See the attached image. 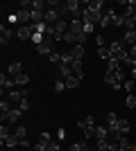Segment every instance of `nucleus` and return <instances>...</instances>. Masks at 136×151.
I'll list each match as a JSON object with an SVG mask.
<instances>
[{
    "mask_svg": "<svg viewBox=\"0 0 136 151\" xmlns=\"http://www.w3.org/2000/svg\"><path fill=\"white\" fill-rule=\"evenodd\" d=\"M77 129H79L82 133H84V138H86V140H89V138H93V135H95V129H97L95 117H93V115H86V117L77 120Z\"/></svg>",
    "mask_w": 136,
    "mask_h": 151,
    "instance_id": "f257e3e1",
    "label": "nucleus"
},
{
    "mask_svg": "<svg viewBox=\"0 0 136 151\" xmlns=\"http://www.w3.org/2000/svg\"><path fill=\"white\" fill-rule=\"evenodd\" d=\"M109 50H111V59H116V61H120V63L129 59V50L125 47V43H123V41H113Z\"/></svg>",
    "mask_w": 136,
    "mask_h": 151,
    "instance_id": "f03ea898",
    "label": "nucleus"
},
{
    "mask_svg": "<svg viewBox=\"0 0 136 151\" xmlns=\"http://www.w3.org/2000/svg\"><path fill=\"white\" fill-rule=\"evenodd\" d=\"M71 32L75 34V38H77L79 45L86 43V32H84V23H82V18H73L71 20Z\"/></svg>",
    "mask_w": 136,
    "mask_h": 151,
    "instance_id": "7ed1b4c3",
    "label": "nucleus"
},
{
    "mask_svg": "<svg viewBox=\"0 0 136 151\" xmlns=\"http://www.w3.org/2000/svg\"><path fill=\"white\" fill-rule=\"evenodd\" d=\"M36 52H39L41 57H50L52 52H55V38L52 36H45L39 45H36Z\"/></svg>",
    "mask_w": 136,
    "mask_h": 151,
    "instance_id": "20e7f679",
    "label": "nucleus"
},
{
    "mask_svg": "<svg viewBox=\"0 0 136 151\" xmlns=\"http://www.w3.org/2000/svg\"><path fill=\"white\" fill-rule=\"evenodd\" d=\"M20 115H23V111H20V108L16 106V108H12L9 113H2V117H0V120H2V124H5V122H12V124H18V122H20Z\"/></svg>",
    "mask_w": 136,
    "mask_h": 151,
    "instance_id": "39448f33",
    "label": "nucleus"
},
{
    "mask_svg": "<svg viewBox=\"0 0 136 151\" xmlns=\"http://www.w3.org/2000/svg\"><path fill=\"white\" fill-rule=\"evenodd\" d=\"M66 12L73 14V18H82V12H84V7L79 5L77 0H68V2H66Z\"/></svg>",
    "mask_w": 136,
    "mask_h": 151,
    "instance_id": "423d86ee",
    "label": "nucleus"
},
{
    "mask_svg": "<svg viewBox=\"0 0 136 151\" xmlns=\"http://www.w3.org/2000/svg\"><path fill=\"white\" fill-rule=\"evenodd\" d=\"M12 36H14V29H12V27L0 25V43H2V45H7L9 41H12Z\"/></svg>",
    "mask_w": 136,
    "mask_h": 151,
    "instance_id": "0eeeda50",
    "label": "nucleus"
},
{
    "mask_svg": "<svg viewBox=\"0 0 136 151\" xmlns=\"http://www.w3.org/2000/svg\"><path fill=\"white\" fill-rule=\"evenodd\" d=\"M32 34H34V32H32V27H30V25H20L18 29H16V36H18L20 41H30Z\"/></svg>",
    "mask_w": 136,
    "mask_h": 151,
    "instance_id": "6e6552de",
    "label": "nucleus"
},
{
    "mask_svg": "<svg viewBox=\"0 0 136 151\" xmlns=\"http://www.w3.org/2000/svg\"><path fill=\"white\" fill-rule=\"evenodd\" d=\"M5 99H9L12 104H16V106H18V104H20L23 99H25V97H23L20 88H14V90H9V93H7V97H5Z\"/></svg>",
    "mask_w": 136,
    "mask_h": 151,
    "instance_id": "1a4fd4ad",
    "label": "nucleus"
},
{
    "mask_svg": "<svg viewBox=\"0 0 136 151\" xmlns=\"http://www.w3.org/2000/svg\"><path fill=\"white\" fill-rule=\"evenodd\" d=\"M113 16H116V12L113 9H104V14H102V20H100V27H111V20H113Z\"/></svg>",
    "mask_w": 136,
    "mask_h": 151,
    "instance_id": "9d476101",
    "label": "nucleus"
},
{
    "mask_svg": "<svg viewBox=\"0 0 136 151\" xmlns=\"http://www.w3.org/2000/svg\"><path fill=\"white\" fill-rule=\"evenodd\" d=\"M86 7H89L91 12L104 14V2H102V0H89V2H86Z\"/></svg>",
    "mask_w": 136,
    "mask_h": 151,
    "instance_id": "9b49d317",
    "label": "nucleus"
},
{
    "mask_svg": "<svg viewBox=\"0 0 136 151\" xmlns=\"http://www.w3.org/2000/svg\"><path fill=\"white\" fill-rule=\"evenodd\" d=\"M7 72H9V77H18V75H23V63L20 61H14L9 68H7Z\"/></svg>",
    "mask_w": 136,
    "mask_h": 151,
    "instance_id": "f8f14e48",
    "label": "nucleus"
},
{
    "mask_svg": "<svg viewBox=\"0 0 136 151\" xmlns=\"http://www.w3.org/2000/svg\"><path fill=\"white\" fill-rule=\"evenodd\" d=\"M71 54H73V59H75V61H82V57H84V45H73L71 47Z\"/></svg>",
    "mask_w": 136,
    "mask_h": 151,
    "instance_id": "ddd939ff",
    "label": "nucleus"
},
{
    "mask_svg": "<svg viewBox=\"0 0 136 151\" xmlns=\"http://www.w3.org/2000/svg\"><path fill=\"white\" fill-rule=\"evenodd\" d=\"M14 79V83H16V88H25L27 83H30V77L23 72V75H18V77H12Z\"/></svg>",
    "mask_w": 136,
    "mask_h": 151,
    "instance_id": "4468645a",
    "label": "nucleus"
},
{
    "mask_svg": "<svg viewBox=\"0 0 136 151\" xmlns=\"http://www.w3.org/2000/svg\"><path fill=\"white\" fill-rule=\"evenodd\" d=\"M125 45L129 43V45H136V29H129V32H125V36L120 38Z\"/></svg>",
    "mask_w": 136,
    "mask_h": 151,
    "instance_id": "2eb2a0df",
    "label": "nucleus"
},
{
    "mask_svg": "<svg viewBox=\"0 0 136 151\" xmlns=\"http://www.w3.org/2000/svg\"><path fill=\"white\" fill-rule=\"evenodd\" d=\"M71 65H73V75L77 77V79H82V77H84V65H82V61H73Z\"/></svg>",
    "mask_w": 136,
    "mask_h": 151,
    "instance_id": "dca6fc26",
    "label": "nucleus"
},
{
    "mask_svg": "<svg viewBox=\"0 0 136 151\" xmlns=\"http://www.w3.org/2000/svg\"><path fill=\"white\" fill-rule=\"evenodd\" d=\"M118 120H120V117H118L116 113H109V115H107V124H104V126H107L109 131H113V129H116V124H118Z\"/></svg>",
    "mask_w": 136,
    "mask_h": 151,
    "instance_id": "f3484780",
    "label": "nucleus"
},
{
    "mask_svg": "<svg viewBox=\"0 0 136 151\" xmlns=\"http://www.w3.org/2000/svg\"><path fill=\"white\" fill-rule=\"evenodd\" d=\"M59 75H61V79H68V77H73V65H66V63H61V65H59Z\"/></svg>",
    "mask_w": 136,
    "mask_h": 151,
    "instance_id": "a211bd4d",
    "label": "nucleus"
},
{
    "mask_svg": "<svg viewBox=\"0 0 136 151\" xmlns=\"http://www.w3.org/2000/svg\"><path fill=\"white\" fill-rule=\"evenodd\" d=\"M18 145H20V140L16 138L14 133H12V135H9V138L5 140V142H2V147H9V149H16V147H18Z\"/></svg>",
    "mask_w": 136,
    "mask_h": 151,
    "instance_id": "6ab92c4d",
    "label": "nucleus"
},
{
    "mask_svg": "<svg viewBox=\"0 0 136 151\" xmlns=\"http://www.w3.org/2000/svg\"><path fill=\"white\" fill-rule=\"evenodd\" d=\"M109 138V129L107 126H97L95 129V140H107Z\"/></svg>",
    "mask_w": 136,
    "mask_h": 151,
    "instance_id": "aec40b11",
    "label": "nucleus"
},
{
    "mask_svg": "<svg viewBox=\"0 0 136 151\" xmlns=\"http://www.w3.org/2000/svg\"><path fill=\"white\" fill-rule=\"evenodd\" d=\"M64 81H66V88H68V90H73V88H77V86H79V79L75 75L68 77V79H64Z\"/></svg>",
    "mask_w": 136,
    "mask_h": 151,
    "instance_id": "412c9836",
    "label": "nucleus"
},
{
    "mask_svg": "<svg viewBox=\"0 0 136 151\" xmlns=\"http://www.w3.org/2000/svg\"><path fill=\"white\" fill-rule=\"evenodd\" d=\"M97 57L104 59V61H109V59H111V50L107 47V45H104V47H97Z\"/></svg>",
    "mask_w": 136,
    "mask_h": 151,
    "instance_id": "4be33fe9",
    "label": "nucleus"
},
{
    "mask_svg": "<svg viewBox=\"0 0 136 151\" xmlns=\"http://www.w3.org/2000/svg\"><path fill=\"white\" fill-rule=\"evenodd\" d=\"M14 135H16L18 140H25V135H27V129H25V124H18V126H16Z\"/></svg>",
    "mask_w": 136,
    "mask_h": 151,
    "instance_id": "5701e85b",
    "label": "nucleus"
},
{
    "mask_svg": "<svg viewBox=\"0 0 136 151\" xmlns=\"http://www.w3.org/2000/svg\"><path fill=\"white\" fill-rule=\"evenodd\" d=\"M73 61H75V59H73L71 50H66V52H61V63H66V65H71ZM61 63H59V65H61Z\"/></svg>",
    "mask_w": 136,
    "mask_h": 151,
    "instance_id": "b1692460",
    "label": "nucleus"
},
{
    "mask_svg": "<svg viewBox=\"0 0 136 151\" xmlns=\"http://www.w3.org/2000/svg\"><path fill=\"white\" fill-rule=\"evenodd\" d=\"M86 147H89V145H86V140H82V142H73L68 151H84Z\"/></svg>",
    "mask_w": 136,
    "mask_h": 151,
    "instance_id": "393cba45",
    "label": "nucleus"
},
{
    "mask_svg": "<svg viewBox=\"0 0 136 151\" xmlns=\"http://www.w3.org/2000/svg\"><path fill=\"white\" fill-rule=\"evenodd\" d=\"M12 106H14V104H12L9 99H2V101H0V111H2V113H9V111H12Z\"/></svg>",
    "mask_w": 136,
    "mask_h": 151,
    "instance_id": "a878e982",
    "label": "nucleus"
},
{
    "mask_svg": "<svg viewBox=\"0 0 136 151\" xmlns=\"http://www.w3.org/2000/svg\"><path fill=\"white\" fill-rule=\"evenodd\" d=\"M123 88H125V90H127V93H129V95H132V90H134V88H136V81H134V79H127V81H125V83H123Z\"/></svg>",
    "mask_w": 136,
    "mask_h": 151,
    "instance_id": "bb28decb",
    "label": "nucleus"
},
{
    "mask_svg": "<svg viewBox=\"0 0 136 151\" xmlns=\"http://www.w3.org/2000/svg\"><path fill=\"white\" fill-rule=\"evenodd\" d=\"M64 41H66V43H75V45H77V38H75V34H73L71 29L64 34Z\"/></svg>",
    "mask_w": 136,
    "mask_h": 151,
    "instance_id": "cd10ccee",
    "label": "nucleus"
},
{
    "mask_svg": "<svg viewBox=\"0 0 136 151\" xmlns=\"http://www.w3.org/2000/svg\"><path fill=\"white\" fill-rule=\"evenodd\" d=\"M125 106L127 108H136V95H129V97L125 99Z\"/></svg>",
    "mask_w": 136,
    "mask_h": 151,
    "instance_id": "c85d7f7f",
    "label": "nucleus"
},
{
    "mask_svg": "<svg viewBox=\"0 0 136 151\" xmlns=\"http://www.w3.org/2000/svg\"><path fill=\"white\" fill-rule=\"evenodd\" d=\"M9 135H12V133H9V129H7V126L2 124V126H0V140H2V142H5V140L9 138Z\"/></svg>",
    "mask_w": 136,
    "mask_h": 151,
    "instance_id": "c756f323",
    "label": "nucleus"
},
{
    "mask_svg": "<svg viewBox=\"0 0 136 151\" xmlns=\"http://www.w3.org/2000/svg\"><path fill=\"white\" fill-rule=\"evenodd\" d=\"M55 90H57V93H64V90H66V81H64V79H57V83H55Z\"/></svg>",
    "mask_w": 136,
    "mask_h": 151,
    "instance_id": "7c9ffc66",
    "label": "nucleus"
},
{
    "mask_svg": "<svg viewBox=\"0 0 136 151\" xmlns=\"http://www.w3.org/2000/svg\"><path fill=\"white\" fill-rule=\"evenodd\" d=\"M30 106H32V104H30V99H27V97H25V99H23V101L18 104V108L23 111V113H25V111H30Z\"/></svg>",
    "mask_w": 136,
    "mask_h": 151,
    "instance_id": "2f4dec72",
    "label": "nucleus"
},
{
    "mask_svg": "<svg viewBox=\"0 0 136 151\" xmlns=\"http://www.w3.org/2000/svg\"><path fill=\"white\" fill-rule=\"evenodd\" d=\"M32 151H48V145H45V142H36V145L32 147Z\"/></svg>",
    "mask_w": 136,
    "mask_h": 151,
    "instance_id": "473e14b6",
    "label": "nucleus"
},
{
    "mask_svg": "<svg viewBox=\"0 0 136 151\" xmlns=\"http://www.w3.org/2000/svg\"><path fill=\"white\" fill-rule=\"evenodd\" d=\"M48 151H61V147H59V142H57V140H52L50 145H48Z\"/></svg>",
    "mask_w": 136,
    "mask_h": 151,
    "instance_id": "72a5a7b5",
    "label": "nucleus"
},
{
    "mask_svg": "<svg viewBox=\"0 0 136 151\" xmlns=\"http://www.w3.org/2000/svg\"><path fill=\"white\" fill-rule=\"evenodd\" d=\"M39 142H45V145H50L52 140H50V133H41L39 135Z\"/></svg>",
    "mask_w": 136,
    "mask_h": 151,
    "instance_id": "f704fd0d",
    "label": "nucleus"
},
{
    "mask_svg": "<svg viewBox=\"0 0 136 151\" xmlns=\"http://www.w3.org/2000/svg\"><path fill=\"white\" fill-rule=\"evenodd\" d=\"M48 59H50L52 63H61V54H57V52H52V54H50Z\"/></svg>",
    "mask_w": 136,
    "mask_h": 151,
    "instance_id": "c9c22d12",
    "label": "nucleus"
},
{
    "mask_svg": "<svg viewBox=\"0 0 136 151\" xmlns=\"http://www.w3.org/2000/svg\"><path fill=\"white\" fill-rule=\"evenodd\" d=\"M95 45L97 47H104V34H97L95 36Z\"/></svg>",
    "mask_w": 136,
    "mask_h": 151,
    "instance_id": "e433bc0d",
    "label": "nucleus"
},
{
    "mask_svg": "<svg viewBox=\"0 0 136 151\" xmlns=\"http://www.w3.org/2000/svg\"><path fill=\"white\" fill-rule=\"evenodd\" d=\"M43 38H45L43 34H32V41H34V43H36V45H39L41 41H43Z\"/></svg>",
    "mask_w": 136,
    "mask_h": 151,
    "instance_id": "4c0bfd02",
    "label": "nucleus"
},
{
    "mask_svg": "<svg viewBox=\"0 0 136 151\" xmlns=\"http://www.w3.org/2000/svg\"><path fill=\"white\" fill-rule=\"evenodd\" d=\"M18 147H20V149H32L34 145H30V142H27V140H20V145H18Z\"/></svg>",
    "mask_w": 136,
    "mask_h": 151,
    "instance_id": "58836bf2",
    "label": "nucleus"
},
{
    "mask_svg": "<svg viewBox=\"0 0 136 151\" xmlns=\"http://www.w3.org/2000/svg\"><path fill=\"white\" fill-rule=\"evenodd\" d=\"M93 29H95V25H89V23H84V32H86V36H89Z\"/></svg>",
    "mask_w": 136,
    "mask_h": 151,
    "instance_id": "ea45409f",
    "label": "nucleus"
},
{
    "mask_svg": "<svg viewBox=\"0 0 136 151\" xmlns=\"http://www.w3.org/2000/svg\"><path fill=\"white\" fill-rule=\"evenodd\" d=\"M129 57L136 61V45H132V47H129Z\"/></svg>",
    "mask_w": 136,
    "mask_h": 151,
    "instance_id": "a19ab883",
    "label": "nucleus"
},
{
    "mask_svg": "<svg viewBox=\"0 0 136 151\" xmlns=\"http://www.w3.org/2000/svg\"><path fill=\"white\" fill-rule=\"evenodd\" d=\"M132 79H136V68H132Z\"/></svg>",
    "mask_w": 136,
    "mask_h": 151,
    "instance_id": "79ce46f5",
    "label": "nucleus"
},
{
    "mask_svg": "<svg viewBox=\"0 0 136 151\" xmlns=\"http://www.w3.org/2000/svg\"><path fill=\"white\" fill-rule=\"evenodd\" d=\"M129 151H136V145H132V147H129Z\"/></svg>",
    "mask_w": 136,
    "mask_h": 151,
    "instance_id": "37998d69",
    "label": "nucleus"
},
{
    "mask_svg": "<svg viewBox=\"0 0 136 151\" xmlns=\"http://www.w3.org/2000/svg\"><path fill=\"white\" fill-rule=\"evenodd\" d=\"M134 20H136V9H134Z\"/></svg>",
    "mask_w": 136,
    "mask_h": 151,
    "instance_id": "c03bdc74",
    "label": "nucleus"
},
{
    "mask_svg": "<svg viewBox=\"0 0 136 151\" xmlns=\"http://www.w3.org/2000/svg\"><path fill=\"white\" fill-rule=\"evenodd\" d=\"M95 151H102V149H95Z\"/></svg>",
    "mask_w": 136,
    "mask_h": 151,
    "instance_id": "a18cd8bd",
    "label": "nucleus"
}]
</instances>
